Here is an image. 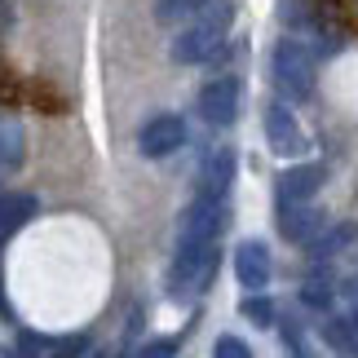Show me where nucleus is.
<instances>
[{
    "mask_svg": "<svg viewBox=\"0 0 358 358\" xmlns=\"http://www.w3.org/2000/svg\"><path fill=\"white\" fill-rule=\"evenodd\" d=\"M230 18H235L230 0H208V5H203L195 18L182 27V31H177V40H173V62H182V66L213 62L217 53L226 49Z\"/></svg>",
    "mask_w": 358,
    "mask_h": 358,
    "instance_id": "nucleus-1",
    "label": "nucleus"
},
{
    "mask_svg": "<svg viewBox=\"0 0 358 358\" xmlns=\"http://www.w3.org/2000/svg\"><path fill=\"white\" fill-rule=\"evenodd\" d=\"M270 76H274V89L292 102H306L314 93V58L306 45L296 40H279L270 53Z\"/></svg>",
    "mask_w": 358,
    "mask_h": 358,
    "instance_id": "nucleus-2",
    "label": "nucleus"
},
{
    "mask_svg": "<svg viewBox=\"0 0 358 358\" xmlns=\"http://www.w3.org/2000/svg\"><path fill=\"white\" fill-rule=\"evenodd\" d=\"M217 261H222L217 243L177 248V261H173V270H169V287H173L177 296H195V292H203V287L213 283V274H217Z\"/></svg>",
    "mask_w": 358,
    "mask_h": 358,
    "instance_id": "nucleus-3",
    "label": "nucleus"
},
{
    "mask_svg": "<svg viewBox=\"0 0 358 358\" xmlns=\"http://www.w3.org/2000/svg\"><path fill=\"white\" fill-rule=\"evenodd\" d=\"M230 226V208L226 199H195L182 213V226H177V248H195V243H217V235Z\"/></svg>",
    "mask_w": 358,
    "mask_h": 358,
    "instance_id": "nucleus-4",
    "label": "nucleus"
},
{
    "mask_svg": "<svg viewBox=\"0 0 358 358\" xmlns=\"http://www.w3.org/2000/svg\"><path fill=\"white\" fill-rule=\"evenodd\" d=\"M182 142H186V120L182 115H155L137 133V150H142L146 159H169L173 150H182Z\"/></svg>",
    "mask_w": 358,
    "mask_h": 358,
    "instance_id": "nucleus-5",
    "label": "nucleus"
},
{
    "mask_svg": "<svg viewBox=\"0 0 358 358\" xmlns=\"http://www.w3.org/2000/svg\"><path fill=\"white\" fill-rule=\"evenodd\" d=\"M239 102H243L239 80H213V85L199 89V102H195V106H199V120H203V124H213V129H226V124H235Z\"/></svg>",
    "mask_w": 358,
    "mask_h": 358,
    "instance_id": "nucleus-6",
    "label": "nucleus"
},
{
    "mask_svg": "<svg viewBox=\"0 0 358 358\" xmlns=\"http://www.w3.org/2000/svg\"><path fill=\"white\" fill-rule=\"evenodd\" d=\"M266 142H270V150L274 155H306V133H301V124H296V115L287 111L283 102H270L266 106Z\"/></svg>",
    "mask_w": 358,
    "mask_h": 358,
    "instance_id": "nucleus-7",
    "label": "nucleus"
},
{
    "mask_svg": "<svg viewBox=\"0 0 358 358\" xmlns=\"http://www.w3.org/2000/svg\"><path fill=\"white\" fill-rule=\"evenodd\" d=\"M279 230H283V239L310 248L327 230V217L319 203H279Z\"/></svg>",
    "mask_w": 358,
    "mask_h": 358,
    "instance_id": "nucleus-8",
    "label": "nucleus"
},
{
    "mask_svg": "<svg viewBox=\"0 0 358 358\" xmlns=\"http://www.w3.org/2000/svg\"><path fill=\"white\" fill-rule=\"evenodd\" d=\"M323 164H296V169H283L274 190H279V203H310L314 190L323 186Z\"/></svg>",
    "mask_w": 358,
    "mask_h": 358,
    "instance_id": "nucleus-9",
    "label": "nucleus"
},
{
    "mask_svg": "<svg viewBox=\"0 0 358 358\" xmlns=\"http://www.w3.org/2000/svg\"><path fill=\"white\" fill-rule=\"evenodd\" d=\"M235 274L243 287H252V292H261V287L270 283V248L261 239H248L235 248Z\"/></svg>",
    "mask_w": 358,
    "mask_h": 358,
    "instance_id": "nucleus-10",
    "label": "nucleus"
},
{
    "mask_svg": "<svg viewBox=\"0 0 358 358\" xmlns=\"http://www.w3.org/2000/svg\"><path fill=\"white\" fill-rule=\"evenodd\" d=\"M230 182H235V150L222 146L199 164V195L203 199H226Z\"/></svg>",
    "mask_w": 358,
    "mask_h": 358,
    "instance_id": "nucleus-11",
    "label": "nucleus"
},
{
    "mask_svg": "<svg viewBox=\"0 0 358 358\" xmlns=\"http://www.w3.org/2000/svg\"><path fill=\"white\" fill-rule=\"evenodd\" d=\"M22 159H27V133H22V124L13 120V115H0V173L22 169Z\"/></svg>",
    "mask_w": 358,
    "mask_h": 358,
    "instance_id": "nucleus-12",
    "label": "nucleus"
},
{
    "mask_svg": "<svg viewBox=\"0 0 358 358\" xmlns=\"http://www.w3.org/2000/svg\"><path fill=\"white\" fill-rule=\"evenodd\" d=\"M36 213L31 195H0V243L13 239V230H22Z\"/></svg>",
    "mask_w": 358,
    "mask_h": 358,
    "instance_id": "nucleus-13",
    "label": "nucleus"
},
{
    "mask_svg": "<svg viewBox=\"0 0 358 358\" xmlns=\"http://www.w3.org/2000/svg\"><path fill=\"white\" fill-rule=\"evenodd\" d=\"M354 235H358V230H354L350 222H341V226H327L323 235H319V239L310 243V257H314V261H327V257L345 252V248L354 243Z\"/></svg>",
    "mask_w": 358,
    "mask_h": 358,
    "instance_id": "nucleus-14",
    "label": "nucleus"
},
{
    "mask_svg": "<svg viewBox=\"0 0 358 358\" xmlns=\"http://www.w3.org/2000/svg\"><path fill=\"white\" fill-rule=\"evenodd\" d=\"M208 0H155V18L159 22H190Z\"/></svg>",
    "mask_w": 358,
    "mask_h": 358,
    "instance_id": "nucleus-15",
    "label": "nucleus"
},
{
    "mask_svg": "<svg viewBox=\"0 0 358 358\" xmlns=\"http://www.w3.org/2000/svg\"><path fill=\"white\" fill-rule=\"evenodd\" d=\"M301 306L332 310V283H327V279H306V283H301Z\"/></svg>",
    "mask_w": 358,
    "mask_h": 358,
    "instance_id": "nucleus-16",
    "label": "nucleus"
},
{
    "mask_svg": "<svg viewBox=\"0 0 358 358\" xmlns=\"http://www.w3.org/2000/svg\"><path fill=\"white\" fill-rule=\"evenodd\" d=\"M239 310H243V319L257 323V327H270V323H274V306H270L266 296H248Z\"/></svg>",
    "mask_w": 358,
    "mask_h": 358,
    "instance_id": "nucleus-17",
    "label": "nucleus"
},
{
    "mask_svg": "<svg viewBox=\"0 0 358 358\" xmlns=\"http://www.w3.org/2000/svg\"><path fill=\"white\" fill-rule=\"evenodd\" d=\"M323 336H327V345H336V350H354V341H358V332H354V323H341V319H332L323 327Z\"/></svg>",
    "mask_w": 358,
    "mask_h": 358,
    "instance_id": "nucleus-18",
    "label": "nucleus"
},
{
    "mask_svg": "<svg viewBox=\"0 0 358 358\" xmlns=\"http://www.w3.org/2000/svg\"><path fill=\"white\" fill-rule=\"evenodd\" d=\"M85 354H89V341L85 336H66V341H58V345H49L45 358H85Z\"/></svg>",
    "mask_w": 358,
    "mask_h": 358,
    "instance_id": "nucleus-19",
    "label": "nucleus"
},
{
    "mask_svg": "<svg viewBox=\"0 0 358 358\" xmlns=\"http://www.w3.org/2000/svg\"><path fill=\"white\" fill-rule=\"evenodd\" d=\"M213 358H252V350H248L239 336H222L213 345Z\"/></svg>",
    "mask_w": 358,
    "mask_h": 358,
    "instance_id": "nucleus-20",
    "label": "nucleus"
},
{
    "mask_svg": "<svg viewBox=\"0 0 358 358\" xmlns=\"http://www.w3.org/2000/svg\"><path fill=\"white\" fill-rule=\"evenodd\" d=\"M137 358H177V341H169V336H164V341H150V345H142V354H137Z\"/></svg>",
    "mask_w": 358,
    "mask_h": 358,
    "instance_id": "nucleus-21",
    "label": "nucleus"
},
{
    "mask_svg": "<svg viewBox=\"0 0 358 358\" xmlns=\"http://www.w3.org/2000/svg\"><path fill=\"white\" fill-rule=\"evenodd\" d=\"M9 27H13V5H9V0H0V36H5Z\"/></svg>",
    "mask_w": 358,
    "mask_h": 358,
    "instance_id": "nucleus-22",
    "label": "nucleus"
},
{
    "mask_svg": "<svg viewBox=\"0 0 358 358\" xmlns=\"http://www.w3.org/2000/svg\"><path fill=\"white\" fill-rule=\"evenodd\" d=\"M341 296H358V274H354V279H345V283H341Z\"/></svg>",
    "mask_w": 358,
    "mask_h": 358,
    "instance_id": "nucleus-23",
    "label": "nucleus"
},
{
    "mask_svg": "<svg viewBox=\"0 0 358 358\" xmlns=\"http://www.w3.org/2000/svg\"><path fill=\"white\" fill-rule=\"evenodd\" d=\"M85 358H106V354H102V350H89V354H85Z\"/></svg>",
    "mask_w": 358,
    "mask_h": 358,
    "instance_id": "nucleus-24",
    "label": "nucleus"
},
{
    "mask_svg": "<svg viewBox=\"0 0 358 358\" xmlns=\"http://www.w3.org/2000/svg\"><path fill=\"white\" fill-rule=\"evenodd\" d=\"M354 332H358V310H354Z\"/></svg>",
    "mask_w": 358,
    "mask_h": 358,
    "instance_id": "nucleus-25",
    "label": "nucleus"
},
{
    "mask_svg": "<svg viewBox=\"0 0 358 358\" xmlns=\"http://www.w3.org/2000/svg\"><path fill=\"white\" fill-rule=\"evenodd\" d=\"M120 358H137V354H120Z\"/></svg>",
    "mask_w": 358,
    "mask_h": 358,
    "instance_id": "nucleus-26",
    "label": "nucleus"
}]
</instances>
